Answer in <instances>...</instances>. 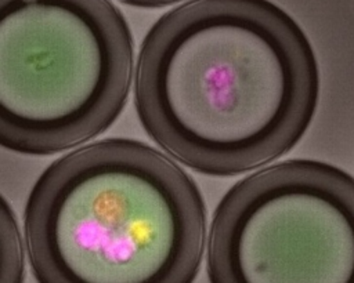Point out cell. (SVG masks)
Segmentation results:
<instances>
[{"instance_id":"cell-1","label":"cell","mask_w":354,"mask_h":283,"mask_svg":"<svg viewBox=\"0 0 354 283\" xmlns=\"http://www.w3.org/2000/svg\"><path fill=\"white\" fill-rule=\"evenodd\" d=\"M134 69L142 128L207 175H236L288 153L319 99L311 43L270 0L174 7L145 35Z\"/></svg>"},{"instance_id":"cell-2","label":"cell","mask_w":354,"mask_h":283,"mask_svg":"<svg viewBox=\"0 0 354 283\" xmlns=\"http://www.w3.org/2000/svg\"><path fill=\"white\" fill-rule=\"evenodd\" d=\"M24 235L40 283H189L205 251L206 210L198 185L167 155L105 138L40 174Z\"/></svg>"},{"instance_id":"cell-3","label":"cell","mask_w":354,"mask_h":283,"mask_svg":"<svg viewBox=\"0 0 354 283\" xmlns=\"http://www.w3.org/2000/svg\"><path fill=\"white\" fill-rule=\"evenodd\" d=\"M133 58L109 0H0V145L37 156L100 135L126 105Z\"/></svg>"},{"instance_id":"cell-4","label":"cell","mask_w":354,"mask_h":283,"mask_svg":"<svg viewBox=\"0 0 354 283\" xmlns=\"http://www.w3.org/2000/svg\"><path fill=\"white\" fill-rule=\"evenodd\" d=\"M212 283H354V177L290 159L218 202L207 233Z\"/></svg>"},{"instance_id":"cell-5","label":"cell","mask_w":354,"mask_h":283,"mask_svg":"<svg viewBox=\"0 0 354 283\" xmlns=\"http://www.w3.org/2000/svg\"><path fill=\"white\" fill-rule=\"evenodd\" d=\"M0 232H1V262H0V282L19 283L25 275V257L22 235L15 218V214L6 200L1 197L0 210Z\"/></svg>"},{"instance_id":"cell-6","label":"cell","mask_w":354,"mask_h":283,"mask_svg":"<svg viewBox=\"0 0 354 283\" xmlns=\"http://www.w3.org/2000/svg\"><path fill=\"white\" fill-rule=\"evenodd\" d=\"M122 3L136 6V7H147V8H153V7H165L173 3H178L183 0H119Z\"/></svg>"}]
</instances>
